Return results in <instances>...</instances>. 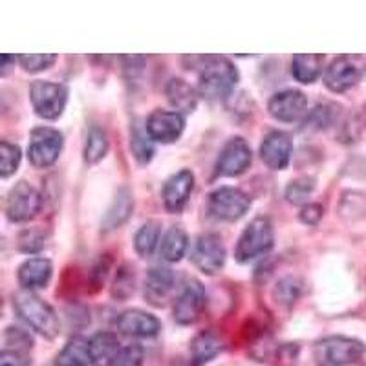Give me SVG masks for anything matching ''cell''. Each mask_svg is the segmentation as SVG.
Here are the masks:
<instances>
[{
    "mask_svg": "<svg viewBox=\"0 0 366 366\" xmlns=\"http://www.w3.org/2000/svg\"><path fill=\"white\" fill-rule=\"evenodd\" d=\"M13 308L19 313L26 325L31 326L35 332L44 335L46 339L57 337L59 333V319L55 315L54 308L46 304L41 297L31 292H22L13 295Z\"/></svg>",
    "mask_w": 366,
    "mask_h": 366,
    "instance_id": "cell-1",
    "label": "cell"
},
{
    "mask_svg": "<svg viewBox=\"0 0 366 366\" xmlns=\"http://www.w3.org/2000/svg\"><path fill=\"white\" fill-rule=\"evenodd\" d=\"M238 71L225 57H209L200 71V94L209 99H224L234 90Z\"/></svg>",
    "mask_w": 366,
    "mask_h": 366,
    "instance_id": "cell-2",
    "label": "cell"
},
{
    "mask_svg": "<svg viewBox=\"0 0 366 366\" xmlns=\"http://www.w3.org/2000/svg\"><path fill=\"white\" fill-rule=\"evenodd\" d=\"M274 233L273 224L267 217H257L247 224V227L242 231L240 238H238L237 251L234 257L240 264H247L254 258L262 257V254L269 253L273 247Z\"/></svg>",
    "mask_w": 366,
    "mask_h": 366,
    "instance_id": "cell-3",
    "label": "cell"
},
{
    "mask_svg": "<svg viewBox=\"0 0 366 366\" xmlns=\"http://www.w3.org/2000/svg\"><path fill=\"white\" fill-rule=\"evenodd\" d=\"M365 354V345L357 339L332 335L320 339L313 348L317 362L320 366H348L357 362Z\"/></svg>",
    "mask_w": 366,
    "mask_h": 366,
    "instance_id": "cell-4",
    "label": "cell"
},
{
    "mask_svg": "<svg viewBox=\"0 0 366 366\" xmlns=\"http://www.w3.org/2000/svg\"><path fill=\"white\" fill-rule=\"evenodd\" d=\"M29 99L39 117L54 121L63 116L68 101V88L51 81H35L29 88Z\"/></svg>",
    "mask_w": 366,
    "mask_h": 366,
    "instance_id": "cell-5",
    "label": "cell"
},
{
    "mask_svg": "<svg viewBox=\"0 0 366 366\" xmlns=\"http://www.w3.org/2000/svg\"><path fill=\"white\" fill-rule=\"evenodd\" d=\"M365 71V57H361V55H341V57L333 59V63L326 70L325 84L328 86V90L341 94V92L355 86L362 79Z\"/></svg>",
    "mask_w": 366,
    "mask_h": 366,
    "instance_id": "cell-6",
    "label": "cell"
},
{
    "mask_svg": "<svg viewBox=\"0 0 366 366\" xmlns=\"http://www.w3.org/2000/svg\"><path fill=\"white\" fill-rule=\"evenodd\" d=\"M63 134L50 127H39L31 132L28 147L29 163L37 169H46L57 162L63 150Z\"/></svg>",
    "mask_w": 366,
    "mask_h": 366,
    "instance_id": "cell-7",
    "label": "cell"
},
{
    "mask_svg": "<svg viewBox=\"0 0 366 366\" xmlns=\"http://www.w3.org/2000/svg\"><path fill=\"white\" fill-rule=\"evenodd\" d=\"M209 212L218 220L237 222L251 207L249 196L234 187H220L209 194Z\"/></svg>",
    "mask_w": 366,
    "mask_h": 366,
    "instance_id": "cell-8",
    "label": "cell"
},
{
    "mask_svg": "<svg viewBox=\"0 0 366 366\" xmlns=\"http://www.w3.org/2000/svg\"><path fill=\"white\" fill-rule=\"evenodd\" d=\"M191 260L202 273H218L225 264V247L222 238L214 233L200 234L192 244Z\"/></svg>",
    "mask_w": 366,
    "mask_h": 366,
    "instance_id": "cell-9",
    "label": "cell"
},
{
    "mask_svg": "<svg viewBox=\"0 0 366 366\" xmlns=\"http://www.w3.org/2000/svg\"><path fill=\"white\" fill-rule=\"evenodd\" d=\"M42 205L41 192L28 182H19L11 187L6 200V214L9 222H28L35 217Z\"/></svg>",
    "mask_w": 366,
    "mask_h": 366,
    "instance_id": "cell-10",
    "label": "cell"
},
{
    "mask_svg": "<svg viewBox=\"0 0 366 366\" xmlns=\"http://www.w3.org/2000/svg\"><path fill=\"white\" fill-rule=\"evenodd\" d=\"M251 159H253V154H251V147L247 145L246 139L244 137H231L218 156L217 174L227 176V178L244 174L249 169Z\"/></svg>",
    "mask_w": 366,
    "mask_h": 366,
    "instance_id": "cell-11",
    "label": "cell"
},
{
    "mask_svg": "<svg viewBox=\"0 0 366 366\" xmlns=\"http://www.w3.org/2000/svg\"><path fill=\"white\" fill-rule=\"evenodd\" d=\"M205 300H207V295H205V287L202 286V282L194 279L189 280L174 304L176 322L182 326L194 325L204 312Z\"/></svg>",
    "mask_w": 366,
    "mask_h": 366,
    "instance_id": "cell-12",
    "label": "cell"
},
{
    "mask_svg": "<svg viewBox=\"0 0 366 366\" xmlns=\"http://www.w3.org/2000/svg\"><path fill=\"white\" fill-rule=\"evenodd\" d=\"M185 129L182 114L169 110H154L147 119L145 132L150 139L159 143H174Z\"/></svg>",
    "mask_w": 366,
    "mask_h": 366,
    "instance_id": "cell-13",
    "label": "cell"
},
{
    "mask_svg": "<svg viewBox=\"0 0 366 366\" xmlns=\"http://www.w3.org/2000/svg\"><path fill=\"white\" fill-rule=\"evenodd\" d=\"M293 152L292 137L282 130H273L264 137L260 145V158L273 171H282L290 165Z\"/></svg>",
    "mask_w": 366,
    "mask_h": 366,
    "instance_id": "cell-14",
    "label": "cell"
},
{
    "mask_svg": "<svg viewBox=\"0 0 366 366\" xmlns=\"http://www.w3.org/2000/svg\"><path fill=\"white\" fill-rule=\"evenodd\" d=\"M308 107V97L304 96L300 90H282L271 97L267 109L274 119L284 121V123H293L299 119Z\"/></svg>",
    "mask_w": 366,
    "mask_h": 366,
    "instance_id": "cell-15",
    "label": "cell"
},
{
    "mask_svg": "<svg viewBox=\"0 0 366 366\" xmlns=\"http://www.w3.org/2000/svg\"><path fill=\"white\" fill-rule=\"evenodd\" d=\"M116 326L121 333L130 337H156L162 330V322L150 313L142 310H127L116 320Z\"/></svg>",
    "mask_w": 366,
    "mask_h": 366,
    "instance_id": "cell-16",
    "label": "cell"
},
{
    "mask_svg": "<svg viewBox=\"0 0 366 366\" xmlns=\"http://www.w3.org/2000/svg\"><path fill=\"white\" fill-rule=\"evenodd\" d=\"M194 189V174L187 169L176 172L163 185V205L169 212H179Z\"/></svg>",
    "mask_w": 366,
    "mask_h": 366,
    "instance_id": "cell-17",
    "label": "cell"
},
{
    "mask_svg": "<svg viewBox=\"0 0 366 366\" xmlns=\"http://www.w3.org/2000/svg\"><path fill=\"white\" fill-rule=\"evenodd\" d=\"M174 287V273L169 267L156 266L147 273L145 279V299L152 306H163L169 293Z\"/></svg>",
    "mask_w": 366,
    "mask_h": 366,
    "instance_id": "cell-18",
    "label": "cell"
},
{
    "mask_svg": "<svg viewBox=\"0 0 366 366\" xmlns=\"http://www.w3.org/2000/svg\"><path fill=\"white\" fill-rule=\"evenodd\" d=\"M51 262L48 258H29L19 267V284L26 292L46 287L51 279Z\"/></svg>",
    "mask_w": 366,
    "mask_h": 366,
    "instance_id": "cell-19",
    "label": "cell"
},
{
    "mask_svg": "<svg viewBox=\"0 0 366 366\" xmlns=\"http://www.w3.org/2000/svg\"><path fill=\"white\" fill-rule=\"evenodd\" d=\"M121 346L116 333L99 332L90 339V355L94 366H116Z\"/></svg>",
    "mask_w": 366,
    "mask_h": 366,
    "instance_id": "cell-20",
    "label": "cell"
},
{
    "mask_svg": "<svg viewBox=\"0 0 366 366\" xmlns=\"http://www.w3.org/2000/svg\"><path fill=\"white\" fill-rule=\"evenodd\" d=\"M167 99H169V103L174 107L178 114H189L196 110L198 92L183 79H171L169 84H167Z\"/></svg>",
    "mask_w": 366,
    "mask_h": 366,
    "instance_id": "cell-21",
    "label": "cell"
},
{
    "mask_svg": "<svg viewBox=\"0 0 366 366\" xmlns=\"http://www.w3.org/2000/svg\"><path fill=\"white\" fill-rule=\"evenodd\" d=\"M222 350V341L217 333L200 332L191 342V362L192 366H202L217 357Z\"/></svg>",
    "mask_w": 366,
    "mask_h": 366,
    "instance_id": "cell-22",
    "label": "cell"
},
{
    "mask_svg": "<svg viewBox=\"0 0 366 366\" xmlns=\"http://www.w3.org/2000/svg\"><path fill=\"white\" fill-rule=\"evenodd\" d=\"M90 362V341L84 337L70 339L55 357V366H88Z\"/></svg>",
    "mask_w": 366,
    "mask_h": 366,
    "instance_id": "cell-23",
    "label": "cell"
},
{
    "mask_svg": "<svg viewBox=\"0 0 366 366\" xmlns=\"http://www.w3.org/2000/svg\"><path fill=\"white\" fill-rule=\"evenodd\" d=\"M322 63H325V57H322V55H317V54L295 55L292 61L293 77L302 84H312L313 81H317V77L320 75Z\"/></svg>",
    "mask_w": 366,
    "mask_h": 366,
    "instance_id": "cell-24",
    "label": "cell"
},
{
    "mask_svg": "<svg viewBox=\"0 0 366 366\" xmlns=\"http://www.w3.org/2000/svg\"><path fill=\"white\" fill-rule=\"evenodd\" d=\"M187 233L182 227H171L163 237L159 253H162L163 260H167V262H179L185 251H187Z\"/></svg>",
    "mask_w": 366,
    "mask_h": 366,
    "instance_id": "cell-25",
    "label": "cell"
},
{
    "mask_svg": "<svg viewBox=\"0 0 366 366\" xmlns=\"http://www.w3.org/2000/svg\"><path fill=\"white\" fill-rule=\"evenodd\" d=\"M159 234H162V225L156 220H150L139 227L134 238V247H136L137 254L143 258H149L150 254L154 253L158 247Z\"/></svg>",
    "mask_w": 366,
    "mask_h": 366,
    "instance_id": "cell-26",
    "label": "cell"
},
{
    "mask_svg": "<svg viewBox=\"0 0 366 366\" xmlns=\"http://www.w3.org/2000/svg\"><path fill=\"white\" fill-rule=\"evenodd\" d=\"M109 152V137H107V132L99 127H92L90 132L86 136V143H84V162L88 165H96L101 159L107 156Z\"/></svg>",
    "mask_w": 366,
    "mask_h": 366,
    "instance_id": "cell-27",
    "label": "cell"
},
{
    "mask_svg": "<svg viewBox=\"0 0 366 366\" xmlns=\"http://www.w3.org/2000/svg\"><path fill=\"white\" fill-rule=\"evenodd\" d=\"M134 209L132 196L129 194V191H119L114 200L112 207L109 209L107 217H104V229H116L119 227L121 224H125L129 220L130 212Z\"/></svg>",
    "mask_w": 366,
    "mask_h": 366,
    "instance_id": "cell-28",
    "label": "cell"
},
{
    "mask_svg": "<svg viewBox=\"0 0 366 366\" xmlns=\"http://www.w3.org/2000/svg\"><path fill=\"white\" fill-rule=\"evenodd\" d=\"M339 114L337 107L335 104H319L312 110L306 121H304V129L310 130H320L326 129V127L332 125V121L335 119V116Z\"/></svg>",
    "mask_w": 366,
    "mask_h": 366,
    "instance_id": "cell-29",
    "label": "cell"
},
{
    "mask_svg": "<svg viewBox=\"0 0 366 366\" xmlns=\"http://www.w3.org/2000/svg\"><path fill=\"white\" fill-rule=\"evenodd\" d=\"M299 295H300V282L295 279V277H284V279H280L273 292L274 300H277L280 306H286V308L293 306L295 300L299 299Z\"/></svg>",
    "mask_w": 366,
    "mask_h": 366,
    "instance_id": "cell-30",
    "label": "cell"
},
{
    "mask_svg": "<svg viewBox=\"0 0 366 366\" xmlns=\"http://www.w3.org/2000/svg\"><path fill=\"white\" fill-rule=\"evenodd\" d=\"M21 149L9 142L0 143V176L9 178L21 165Z\"/></svg>",
    "mask_w": 366,
    "mask_h": 366,
    "instance_id": "cell-31",
    "label": "cell"
},
{
    "mask_svg": "<svg viewBox=\"0 0 366 366\" xmlns=\"http://www.w3.org/2000/svg\"><path fill=\"white\" fill-rule=\"evenodd\" d=\"M313 189H315V179L313 178L304 176V178L295 179V182L290 183L286 189L287 202L293 205L304 204V202L308 200V196L313 192Z\"/></svg>",
    "mask_w": 366,
    "mask_h": 366,
    "instance_id": "cell-32",
    "label": "cell"
},
{
    "mask_svg": "<svg viewBox=\"0 0 366 366\" xmlns=\"http://www.w3.org/2000/svg\"><path fill=\"white\" fill-rule=\"evenodd\" d=\"M44 233L37 227L24 229L19 234V249L22 253H37V251H41L44 247Z\"/></svg>",
    "mask_w": 366,
    "mask_h": 366,
    "instance_id": "cell-33",
    "label": "cell"
},
{
    "mask_svg": "<svg viewBox=\"0 0 366 366\" xmlns=\"http://www.w3.org/2000/svg\"><path fill=\"white\" fill-rule=\"evenodd\" d=\"M19 61H21V66L26 71H31V74H37V71L48 70L51 64L55 63V55L51 54H29V55H19Z\"/></svg>",
    "mask_w": 366,
    "mask_h": 366,
    "instance_id": "cell-34",
    "label": "cell"
},
{
    "mask_svg": "<svg viewBox=\"0 0 366 366\" xmlns=\"http://www.w3.org/2000/svg\"><path fill=\"white\" fill-rule=\"evenodd\" d=\"M130 147H132V152L136 156V159L139 163H149L154 154V149H152V143L147 139L145 134L142 130H134L132 139H130Z\"/></svg>",
    "mask_w": 366,
    "mask_h": 366,
    "instance_id": "cell-35",
    "label": "cell"
},
{
    "mask_svg": "<svg viewBox=\"0 0 366 366\" xmlns=\"http://www.w3.org/2000/svg\"><path fill=\"white\" fill-rule=\"evenodd\" d=\"M114 297L117 299H129L134 293V271H130L129 267L123 266L116 274V280H114Z\"/></svg>",
    "mask_w": 366,
    "mask_h": 366,
    "instance_id": "cell-36",
    "label": "cell"
},
{
    "mask_svg": "<svg viewBox=\"0 0 366 366\" xmlns=\"http://www.w3.org/2000/svg\"><path fill=\"white\" fill-rule=\"evenodd\" d=\"M6 345L13 346L15 352H24V350H29L34 346V339L28 332H24L22 328H17V326H9L6 330Z\"/></svg>",
    "mask_w": 366,
    "mask_h": 366,
    "instance_id": "cell-37",
    "label": "cell"
},
{
    "mask_svg": "<svg viewBox=\"0 0 366 366\" xmlns=\"http://www.w3.org/2000/svg\"><path fill=\"white\" fill-rule=\"evenodd\" d=\"M143 365V348L139 345H129L121 348L116 366H142Z\"/></svg>",
    "mask_w": 366,
    "mask_h": 366,
    "instance_id": "cell-38",
    "label": "cell"
},
{
    "mask_svg": "<svg viewBox=\"0 0 366 366\" xmlns=\"http://www.w3.org/2000/svg\"><path fill=\"white\" fill-rule=\"evenodd\" d=\"M322 212H325L322 205L308 204L302 211H300V220H302V224L306 225H317L320 218H322Z\"/></svg>",
    "mask_w": 366,
    "mask_h": 366,
    "instance_id": "cell-39",
    "label": "cell"
},
{
    "mask_svg": "<svg viewBox=\"0 0 366 366\" xmlns=\"http://www.w3.org/2000/svg\"><path fill=\"white\" fill-rule=\"evenodd\" d=\"M28 359L21 354V352H15V350L6 348L0 355V366H28Z\"/></svg>",
    "mask_w": 366,
    "mask_h": 366,
    "instance_id": "cell-40",
    "label": "cell"
}]
</instances>
